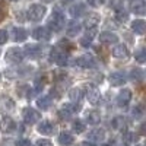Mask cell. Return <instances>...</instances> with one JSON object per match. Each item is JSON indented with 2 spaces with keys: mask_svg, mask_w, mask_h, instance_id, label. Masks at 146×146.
Returning a JSON list of instances; mask_svg holds the SVG:
<instances>
[{
  "mask_svg": "<svg viewBox=\"0 0 146 146\" xmlns=\"http://www.w3.org/2000/svg\"><path fill=\"white\" fill-rule=\"evenodd\" d=\"M108 80H110V83H111L113 86H121V85L126 82V75L123 72H114V73L110 75Z\"/></svg>",
  "mask_w": 146,
  "mask_h": 146,
  "instance_id": "obj_12",
  "label": "cell"
},
{
  "mask_svg": "<svg viewBox=\"0 0 146 146\" xmlns=\"http://www.w3.org/2000/svg\"><path fill=\"white\" fill-rule=\"evenodd\" d=\"M58 115H60V118H62V120H67V118L72 115V113L69 111V110H67L66 107H63V108L58 111Z\"/></svg>",
  "mask_w": 146,
  "mask_h": 146,
  "instance_id": "obj_36",
  "label": "cell"
},
{
  "mask_svg": "<svg viewBox=\"0 0 146 146\" xmlns=\"http://www.w3.org/2000/svg\"><path fill=\"white\" fill-rule=\"evenodd\" d=\"M36 105H38L41 110H48L50 105H51V96H48V95L41 96V98L36 100Z\"/></svg>",
  "mask_w": 146,
  "mask_h": 146,
  "instance_id": "obj_29",
  "label": "cell"
},
{
  "mask_svg": "<svg viewBox=\"0 0 146 146\" xmlns=\"http://www.w3.org/2000/svg\"><path fill=\"white\" fill-rule=\"evenodd\" d=\"M98 23H100V16L98 15H88V18L85 19V28L86 29H95L96 27H98Z\"/></svg>",
  "mask_w": 146,
  "mask_h": 146,
  "instance_id": "obj_19",
  "label": "cell"
},
{
  "mask_svg": "<svg viewBox=\"0 0 146 146\" xmlns=\"http://www.w3.org/2000/svg\"><path fill=\"white\" fill-rule=\"evenodd\" d=\"M113 56H114L115 58H118V60H126V58H129L130 53H129V50H127L126 45L118 44V45H115V47L113 48Z\"/></svg>",
  "mask_w": 146,
  "mask_h": 146,
  "instance_id": "obj_9",
  "label": "cell"
},
{
  "mask_svg": "<svg viewBox=\"0 0 146 146\" xmlns=\"http://www.w3.org/2000/svg\"><path fill=\"white\" fill-rule=\"evenodd\" d=\"M118 41V36L114 34V32H101L100 34V42L101 44H105V45H111V44H115Z\"/></svg>",
  "mask_w": 146,
  "mask_h": 146,
  "instance_id": "obj_11",
  "label": "cell"
},
{
  "mask_svg": "<svg viewBox=\"0 0 146 146\" xmlns=\"http://www.w3.org/2000/svg\"><path fill=\"white\" fill-rule=\"evenodd\" d=\"M130 100H131V91L123 89L117 96V104H118V107H126L130 102Z\"/></svg>",
  "mask_w": 146,
  "mask_h": 146,
  "instance_id": "obj_17",
  "label": "cell"
},
{
  "mask_svg": "<svg viewBox=\"0 0 146 146\" xmlns=\"http://www.w3.org/2000/svg\"><path fill=\"white\" fill-rule=\"evenodd\" d=\"M73 140H75V137H73V136L70 135V133H67V131L60 133V136H58V142L62 143V145H64V146L72 145V143H73Z\"/></svg>",
  "mask_w": 146,
  "mask_h": 146,
  "instance_id": "obj_28",
  "label": "cell"
},
{
  "mask_svg": "<svg viewBox=\"0 0 146 146\" xmlns=\"http://www.w3.org/2000/svg\"><path fill=\"white\" fill-rule=\"evenodd\" d=\"M76 64H78L79 67H82V69H92V67L96 66L95 58H94L91 54H83V56H80V57L76 60Z\"/></svg>",
  "mask_w": 146,
  "mask_h": 146,
  "instance_id": "obj_7",
  "label": "cell"
},
{
  "mask_svg": "<svg viewBox=\"0 0 146 146\" xmlns=\"http://www.w3.org/2000/svg\"><path fill=\"white\" fill-rule=\"evenodd\" d=\"M130 9H131V12H135L136 15H145V13H146L145 0H131Z\"/></svg>",
  "mask_w": 146,
  "mask_h": 146,
  "instance_id": "obj_15",
  "label": "cell"
},
{
  "mask_svg": "<svg viewBox=\"0 0 146 146\" xmlns=\"http://www.w3.org/2000/svg\"><path fill=\"white\" fill-rule=\"evenodd\" d=\"M45 12H47L45 6H42V5H32V6H29V9L27 12V16H28L29 21L38 22V21H41L44 18Z\"/></svg>",
  "mask_w": 146,
  "mask_h": 146,
  "instance_id": "obj_3",
  "label": "cell"
},
{
  "mask_svg": "<svg viewBox=\"0 0 146 146\" xmlns=\"http://www.w3.org/2000/svg\"><path fill=\"white\" fill-rule=\"evenodd\" d=\"M48 27H50L53 31H56V32L63 29V27H64V15H63V12L60 10L58 7L54 9L53 15L50 16V19H48Z\"/></svg>",
  "mask_w": 146,
  "mask_h": 146,
  "instance_id": "obj_2",
  "label": "cell"
},
{
  "mask_svg": "<svg viewBox=\"0 0 146 146\" xmlns=\"http://www.w3.org/2000/svg\"><path fill=\"white\" fill-rule=\"evenodd\" d=\"M69 2H72V0H63V3H69Z\"/></svg>",
  "mask_w": 146,
  "mask_h": 146,
  "instance_id": "obj_42",
  "label": "cell"
},
{
  "mask_svg": "<svg viewBox=\"0 0 146 146\" xmlns=\"http://www.w3.org/2000/svg\"><path fill=\"white\" fill-rule=\"evenodd\" d=\"M38 131L41 133V135H47V136L53 135V133L56 131V126H54V123H51V121L44 120L38 124Z\"/></svg>",
  "mask_w": 146,
  "mask_h": 146,
  "instance_id": "obj_10",
  "label": "cell"
},
{
  "mask_svg": "<svg viewBox=\"0 0 146 146\" xmlns=\"http://www.w3.org/2000/svg\"><path fill=\"white\" fill-rule=\"evenodd\" d=\"M80 23L79 22H75V21H72V22H69L67 23V35H70V36H75V35H78L79 32H80Z\"/></svg>",
  "mask_w": 146,
  "mask_h": 146,
  "instance_id": "obj_27",
  "label": "cell"
},
{
  "mask_svg": "<svg viewBox=\"0 0 146 146\" xmlns=\"http://www.w3.org/2000/svg\"><path fill=\"white\" fill-rule=\"evenodd\" d=\"M15 129H16V124L10 117H3L2 118V121H0V130H2L3 133H10Z\"/></svg>",
  "mask_w": 146,
  "mask_h": 146,
  "instance_id": "obj_14",
  "label": "cell"
},
{
  "mask_svg": "<svg viewBox=\"0 0 146 146\" xmlns=\"http://www.w3.org/2000/svg\"><path fill=\"white\" fill-rule=\"evenodd\" d=\"M73 130H75L76 133H82V131L85 130V124L82 123V121L76 120L75 123H73Z\"/></svg>",
  "mask_w": 146,
  "mask_h": 146,
  "instance_id": "obj_35",
  "label": "cell"
},
{
  "mask_svg": "<svg viewBox=\"0 0 146 146\" xmlns=\"http://www.w3.org/2000/svg\"><path fill=\"white\" fill-rule=\"evenodd\" d=\"M32 36L35 40H38V41H48L50 36H51V32L45 27H38V28H35L32 31Z\"/></svg>",
  "mask_w": 146,
  "mask_h": 146,
  "instance_id": "obj_8",
  "label": "cell"
},
{
  "mask_svg": "<svg viewBox=\"0 0 146 146\" xmlns=\"http://www.w3.org/2000/svg\"><path fill=\"white\" fill-rule=\"evenodd\" d=\"M135 58L137 60L139 63H145L146 62V50H145L143 47L137 48V50L135 51Z\"/></svg>",
  "mask_w": 146,
  "mask_h": 146,
  "instance_id": "obj_32",
  "label": "cell"
},
{
  "mask_svg": "<svg viewBox=\"0 0 146 146\" xmlns=\"http://www.w3.org/2000/svg\"><path fill=\"white\" fill-rule=\"evenodd\" d=\"M86 121L89 124L95 126V124H98L100 121H101V114L98 111H95V110H91V111L86 113Z\"/></svg>",
  "mask_w": 146,
  "mask_h": 146,
  "instance_id": "obj_21",
  "label": "cell"
},
{
  "mask_svg": "<svg viewBox=\"0 0 146 146\" xmlns=\"http://www.w3.org/2000/svg\"><path fill=\"white\" fill-rule=\"evenodd\" d=\"M80 146H82V145H80Z\"/></svg>",
  "mask_w": 146,
  "mask_h": 146,
  "instance_id": "obj_44",
  "label": "cell"
},
{
  "mask_svg": "<svg viewBox=\"0 0 146 146\" xmlns=\"http://www.w3.org/2000/svg\"><path fill=\"white\" fill-rule=\"evenodd\" d=\"M145 78V73L142 69H133L130 72V79L131 80H135V82H142Z\"/></svg>",
  "mask_w": 146,
  "mask_h": 146,
  "instance_id": "obj_30",
  "label": "cell"
},
{
  "mask_svg": "<svg viewBox=\"0 0 146 146\" xmlns=\"http://www.w3.org/2000/svg\"><path fill=\"white\" fill-rule=\"evenodd\" d=\"M88 139L89 142H102L104 140V130L101 129H95L88 133Z\"/></svg>",
  "mask_w": 146,
  "mask_h": 146,
  "instance_id": "obj_22",
  "label": "cell"
},
{
  "mask_svg": "<svg viewBox=\"0 0 146 146\" xmlns=\"http://www.w3.org/2000/svg\"><path fill=\"white\" fill-rule=\"evenodd\" d=\"M28 36V32L23 29V28H13V40L16 42H22L25 41Z\"/></svg>",
  "mask_w": 146,
  "mask_h": 146,
  "instance_id": "obj_26",
  "label": "cell"
},
{
  "mask_svg": "<svg viewBox=\"0 0 146 146\" xmlns=\"http://www.w3.org/2000/svg\"><path fill=\"white\" fill-rule=\"evenodd\" d=\"M83 12H85V6L80 5V3H78V5H75V6H72V7H70V15H72L73 18L80 16Z\"/></svg>",
  "mask_w": 146,
  "mask_h": 146,
  "instance_id": "obj_31",
  "label": "cell"
},
{
  "mask_svg": "<svg viewBox=\"0 0 146 146\" xmlns=\"http://www.w3.org/2000/svg\"><path fill=\"white\" fill-rule=\"evenodd\" d=\"M115 19L118 21V22H126L127 19H129V13L126 10H123V9H117V12H115Z\"/></svg>",
  "mask_w": 146,
  "mask_h": 146,
  "instance_id": "obj_34",
  "label": "cell"
},
{
  "mask_svg": "<svg viewBox=\"0 0 146 146\" xmlns=\"http://www.w3.org/2000/svg\"><path fill=\"white\" fill-rule=\"evenodd\" d=\"M44 2H47V3H48V2H53V0H44Z\"/></svg>",
  "mask_w": 146,
  "mask_h": 146,
  "instance_id": "obj_43",
  "label": "cell"
},
{
  "mask_svg": "<svg viewBox=\"0 0 146 146\" xmlns=\"http://www.w3.org/2000/svg\"><path fill=\"white\" fill-rule=\"evenodd\" d=\"M18 146H31V142L28 139H21L18 142Z\"/></svg>",
  "mask_w": 146,
  "mask_h": 146,
  "instance_id": "obj_39",
  "label": "cell"
},
{
  "mask_svg": "<svg viewBox=\"0 0 146 146\" xmlns=\"http://www.w3.org/2000/svg\"><path fill=\"white\" fill-rule=\"evenodd\" d=\"M82 96H83V94H82V89H79V88H73L69 92V98H70V101L73 104H79L80 100H82Z\"/></svg>",
  "mask_w": 146,
  "mask_h": 146,
  "instance_id": "obj_25",
  "label": "cell"
},
{
  "mask_svg": "<svg viewBox=\"0 0 146 146\" xmlns=\"http://www.w3.org/2000/svg\"><path fill=\"white\" fill-rule=\"evenodd\" d=\"M111 126H113V129H115L118 131H124L127 129V121H126V118L123 115H117V117L113 118Z\"/></svg>",
  "mask_w": 146,
  "mask_h": 146,
  "instance_id": "obj_18",
  "label": "cell"
},
{
  "mask_svg": "<svg viewBox=\"0 0 146 146\" xmlns=\"http://www.w3.org/2000/svg\"><path fill=\"white\" fill-rule=\"evenodd\" d=\"M25 53L27 56H29V58H38L42 53V48L40 45H35V44H29L25 47Z\"/></svg>",
  "mask_w": 146,
  "mask_h": 146,
  "instance_id": "obj_16",
  "label": "cell"
},
{
  "mask_svg": "<svg viewBox=\"0 0 146 146\" xmlns=\"http://www.w3.org/2000/svg\"><path fill=\"white\" fill-rule=\"evenodd\" d=\"M85 91H86V96H88V101L95 105V104H98L100 102V98H101V94L98 91V88L94 86V85L88 83V85H85Z\"/></svg>",
  "mask_w": 146,
  "mask_h": 146,
  "instance_id": "obj_6",
  "label": "cell"
},
{
  "mask_svg": "<svg viewBox=\"0 0 146 146\" xmlns=\"http://www.w3.org/2000/svg\"><path fill=\"white\" fill-rule=\"evenodd\" d=\"M6 41H7V32L3 31V29H0V45L5 44Z\"/></svg>",
  "mask_w": 146,
  "mask_h": 146,
  "instance_id": "obj_38",
  "label": "cell"
},
{
  "mask_svg": "<svg viewBox=\"0 0 146 146\" xmlns=\"http://www.w3.org/2000/svg\"><path fill=\"white\" fill-rule=\"evenodd\" d=\"M95 34H96V28L95 29H86V35L82 36L80 41H79L80 45L82 47H89L91 42H92V40H94V36H95Z\"/></svg>",
  "mask_w": 146,
  "mask_h": 146,
  "instance_id": "obj_20",
  "label": "cell"
},
{
  "mask_svg": "<svg viewBox=\"0 0 146 146\" xmlns=\"http://www.w3.org/2000/svg\"><path fill=\"white\" fill-rule=\"evenodd\" d=\"M50 57H51V62H54V63H56L57 66H60V67L66 66L67 62H69V53L64 50V48L58 47V45H56V47L51 48Z\"/></svg>",
  "mask_w": 146,
  "mask_h": 146,
  "instance_id": "obj_1",
  "label": "cell"
},
{
  "mask_svg": "<svg viewBox=\"0 0 146 146\" xmlns=\"http://www.w3.org/2000/svg\"><path fill=\"white\" fill-rule=\"evenodd\" d=\"M131 29L135 31L136 34H139V35H143L146 32V23H145V21L137 19L135 22H131Z\"/></svg>",
  "mask_w": 146,
  "mask_h": 146,
  "instance_id": "obj_24",
  "label": "cell"
},
{
  "mask_svg": "<svg viewBox=\"0 0 146 146\" xmlns=\"http://www.w3.org/2000/svg\"><path fill=\"white\" fill-rule=\"evenodd\" d=\"M31 67H28V66H23L22 69H9L7 72H6V76L7 78H18V76H27V75H29L31 73Z\"/></svg>",
  "mask_w": 146,
  "mask_h": 146,
  "instance_id": "obj_13",
  "label": "cell"
},
{
  "mask_svg": "<svg viewBox=\"0 0 146 146\" xmlns=\"http://www.w3.org/2000/svg\"><path fill=\"white\" fill-rule=\"evenodd\" d=\"M23 56H25V53H23V50H21L19 47L9 48L6 51V62H9L12 64H18L23 60Z\"/></svg>",
  "mask_w": 146,
  "mask_h": 146,
  "instance_id": "obj_4",
  "label": "cell"
},
{
  "mask_svg": "<svg viewBox=\"0 0 146 146\" xmlns=\"http://www.w3.org/2000/svg\"><path fill=\"white\" fill-rule=\"evenodd\" d=\"M124 143L127 145V146H135L137 142H139V135L137 133H135V131H127L126 135H124Z\"/></svg>",
  "mask_w": 146,
  "mask_h": 146,
  "instance_id": "obj_23",
  "label": "cell"
},
{
  "mask_svg": "<svg viewBox=\"0 0 146 146\" xmlns=\"http://www.w3.org/2000/svg\"><path fill=\"white\" fill-rule=\"evenodd\" d=\"M22 117H23V121H25L27 124L32 126L41 118V114L36 111V110H34L31 107H27V108H23V111H22Z\"/></svg>",
  "mask_w": 146,
  "mask_h": 146,
  "instance_id": "obj_5",
  "label": "cell"
},
{
  "mask_svg": "<svg viewBox=\"0 0 146 146\" xmlns=\"http://www.w3.org/2000/svg\"><path fill=\"white\" fill-rule=\"evenodd\" d=\"M131 117L135 120H140L143 117V107L142 105H136L135 108L131 110Z\"/></svg>",
  "mask_w": 146,
  "mask_h": 146,
  "instance_id": "obj_33",
  "label": "cell"
},
{
  "mask_svg": "<svg viewBox=\"0 0 146 146\" xmlns=\"http://www.w3.org/2000/svg\"><path fill=\"white\" fill-rule=\"evenodd\" d=\"M35 146H53V143L48 139H40V140H36Z\"/></svg>",
  "mask_w": 146,
  "mask_h": 146,
  "instance_id": "obj_37",
  "label": "cell"
},
{
  "mask_svg": "<svg viewBox=\"0 0 146 146\" xmlns=\"http://www.w3.org/2000/svg\"><path fill=\"white\" fill-rule=\"evenodd\" d=\"M88 3H89L91 6H96V5H98V3L95 2V0H88Z\"/></svg>",
  "mask_w": 146,
  "mask_h": 146,
  "instance_id": "obj_41",
  "label": "cell"
},
{
  "mask_svg": "<svg viewBox=\"0 0 146 146\" xmlns=\"http://www.w3.org/2000/svg\"><path fill=\"white\" fill-rule=\"evenodd\" d=\"M5 13H6V12H5V9H3V3H2V0H0V21L3 19Z\"/></svg>",
  "mask_w": 146,
  "mask_h": 146,
  "instance_id": "obj_40",
  "label": "cell"
}]
</instances>
